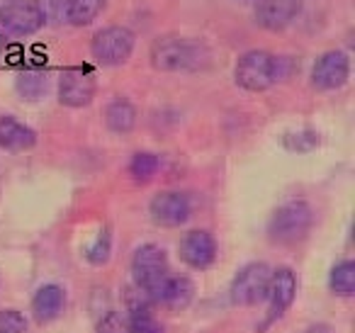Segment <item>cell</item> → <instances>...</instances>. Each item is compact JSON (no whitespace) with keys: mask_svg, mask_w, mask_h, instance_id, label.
Listing matches in <instances>:
<instances>
[{"mask_svg":"<svg viewBox=\"0 0 355 333\" xmlns=\"http://www.w3.org/2000/svg\"><path fill=\"white\" fill-rule=\"evenodd\" d=\"M234 80L246 93H266L270 85L280 80V59L263 49L246 51L239 56Z\"/></svg>","mask_w":355,"mask_h":333,"instance_id":"cell-1","label":"cell"},{"mask_svg":"<svg viewBox=\"0 0 355 333\" xmlns=\"http://www.w3.org/2000/svg\"><path fill=\"white\" fill-rule=\"evenodd\" d=\"M311 224H314V210H311L309 202L290 200L272 212L270 221H268V236L275 244L292 246L300 244L309 234Z\"/></svg>","mask_w":355,"mask_h":333,"instance_id":"cell-2","label":"cell"},{"mask_svg":"<svg viewBox=\"0 0 355 333\" xmlns=\"http://www.w3.org/2000/svg\"><path fill=\"white\" fill-rule=\"evenodd\" d=\"M148 61L153 69L166 71H190L198 69L205 61V49L193 40H183V37H161L153 42L151 51H148Z\"/></svg>","mask_w":355,"mask_h":333,"instance_id":"cell-3","label":"cell"},{"mask_svg":"<svg viewBox=\"0 0 355 333\" xmlns=\"http://www.w3.org/2000/svg\"><path fill=\"white\" fill-rule=\"evenodd\" d=\"M132 280L134 287L156 299L158 289L168 280V253L158 244H141L132 253Z\"/></svg>","mask_w":355,"mask_h":333,"instance_id":"cell-4","label":"cell"},{"mask_svg":"<svg viewBox=\"0 0 355 333\" xmlns=\"http://www.w3.org/2000/svg\"><path fill=\"white\" fill-rule=\"evenodd\" d=\"M270 275L272 268L263 260H253V263L243 265L236 275H234L229 297L236 307H258L268 299V289H270Z\"/></svg>","mask_w":355,"mask_h":333,"instance_id":"cell-5","label":"cell"},{"mask_svg":"<svg viewBox=\"0 0 355 333\" xmlns=\"http://www.w3.org/2000/svg\"><path fill=\"white\" fill-rule=\"evenodd\" d=\"M44 8L37 0H8L0 6V27L12 37H30L44 27Z\"/></svg>","mask_w":355,"mask_h":333,"instance_id":"cell-6","label":"cell"},{"mask_svg":"<svg viewBox=\"0 0 355 333\" xmlns=\"http://www.w3.org/2000/svg\"><path fill=\"white\" fill-rule=\"evenodd\" d=\"M137 40L127 27H105L90 42V54L103 66H122L134 54Z\"/></svg>","mask_w":355,"mask_h":333,"instance_id":"cell-7","label":"cell"},{"mask_svg":"<svg viewBox=\"0 0 355 333\" xmlns=\"http://www.w3.org/2000/svg\"><path fill=\"white\" fill-rule=\"evenodd\" d=\"M95 93H98V80H95V74L88 66H73V69H66L59 76L56 100L64 108H85V105L93 103Z\"/></svg>","mask_w":355,"mask_h":333,"instance_id":"cell-8","label":"cell"},{"mask_svg":"<svg viewBox=\"0 0 355 333\" xmlns=\"http://www.w3.org/2000/svg\"><path fill=\"white\" fill-rule=\"evenodd\" d=\"M350 78V56L340 49L324 51L311 66L309 80L316 90L329 93V90H338L348 83Z\"/></svg>","mask_w":355,"mask_h":333,"instance_id":"cell-9","label":"cell"},{"mask_svg":"<svg viewBox=\"0 0 355 333\" xmlns=\"http://www.w3.org/2000/svg\"><path fill=\"white\" fill-rule=\"evenodd\" d=\"M178 255L185 265L193 270H207L214 265L219 255V244L214 239L212 231L207 229H190L183 234L180 244H178Z\"/></svg>","mask_w":355,"mask_h":333,"instance_id":"cell-10","label":"cell"},{"mask_svg":"<svg viewBox=\"0 0 355 333\" xmlns=\"http://www.w3.org/2000/svg\"><path fill=\"white\" fill-rule=\"evenodd\" d=\"M148 214L163 229H175V226H183L190 219V214H193V200L185 192L163 190L151 200Z\"/></svg>","mask_w":355,"mask_h":333,"instance_id":"cell-11","label":"cell"},{"mask_svg":"<svg viewBox=\"0 0 355 333\" xmlns=\"http://www.w3.org/2000/svg\"><path fill=\"white\" fill-rule=\"evenodd\" d=\"M302 0H256L253 17L263 30H285L300 15Z\"/></svg>","mask_w":355,"mask_h":333,"instance_id":"cell-12","label":"cell"},{"mask_svg":"<svg viewBox=\"0 0 355 333\" xmlns=\"http://www.w3.org/2000/svg\"><path fill=\"white\" fill-rule=\"evenodd\" d=\"M297 297V273L292 268H277L270 275V289H268V299H270V316H268V326L287 309L295 304Z\"/></svg>","mask_w":355,"mask_h":333,"instance_id":"cell-13","label":"cell"},{"mask_svg":"<svg viewBox=\"0 0 355 333\" xmlns=\"http://www.w3.org/2000/svg\"><path fill=\"white\" fill-rule=\"evenodd\" d=\"M156 299L173 314H180L195 302V282L185 275H168L163 287L158 289Z\"/></svg>","mask_w":355,"mask_h":333,"instance_id":"cell-14","label":"cell"},{"mask_svg":"<svg viewBox=\"0 0 355 333\" xmlns=\"http://www.w3.org/2000/svg\"><path fill=\"white\" fill-rule=\"evenodd\" d=\"M66 309V289L56 282H46L32 297V314L40 323H49L59 318Z\"/></svg>","mask_w":355,"mask_h":333,"instance_id":"cell-15","label":"cell"},{"mask_svg":"<svg viewBox=\"0 0 355 333\" xmlns=\"http://www.w3.org/2000/svg\"><path fill=\"white\" fill-rule=\"evenodd\" d=\"M37 146V132L15 117H0V148L8 153H25Z\"/></svg>","mask_w":355,"mask_h":333,"instance_id":"cell-16","label":"cell"},{"mask_svg":"<svg viewBox=\"0 0 355 333\" xmlns=\"http://www.w3.org/2000/svg\"><path fill=\"white\" fill-rule=\"evenodd\" d=\"M137 124V108L132 100L117 98L105 108V127L114 134H127Z\"/></svg>","mask_w":355,"mask_h":333,"instance_id":"cell-17","label":"cell"},{"mask_svg":"<svg viewBox=\"0 0 355 333\" xmlns=\"http://www.w3.org/2000/svg\"><path fill=\"white\" fill-rule=\"evenodd\" d=\"M17 95L27 103H40L49 95V74L42 69H27L17 76Z\"/></svg>","mask_w":355,"mask_h":333,"instance_id":"cell-18","label":"cell"},{"mask_svg":"<svg viewBox=\"0 0 355 333\" xmlns=\"http://www.w3.org/2000/svg\"><path fill=\"white\" fill-rule=\"evenodd\" d=\"M105 8H107V0H66L64 17L69 25L85 27L93 20H98Z\"/></svg>","mask_w":355,"mask_h":333,"instance_id":"cell-19","label":"cell"},{"mask_svg":"<svg viewBox=\"0 0 355 333\" xmlns=\"http://www.w3.org/2000/svg\"><path fill=\"white\" fill-rule=\"evenodd\" d=\"M329 289L336 297H353L355 294V260L345 258L336 263L329 273Z\"/></svg>","mask_w":355,"mask_h":333,"instance_id":"cell-20","label":"cell"},{"mask_svg":"<svg viewBox=\"0 0 355 333\" xmlns=\"http://www.w3.org/2000/svg\"><path fill=\"white\" fill-rule=\"evenodd\" d=\"M158 171H161V158L151 151L134 153L132 161H129V173H132V178L139 182H146V180H151V178H156Z\"/></svg>","mask_w":355,"mask_h":333,"instance_id":"cell-21","label":"cell"},{"mask_svg":"<svg viewBox=\"0 0 355 333\" xmlns=\"http://www.w3.org/2000/svg\"><path fill=\"white\" fill-rule=\"evenodd\" d=\"M110 255H112V229L105 226V229H100V234L93 239V244L88 246L85 260H88L90 265H105L110 260Z\"/></svg>","mask_w":355,"mask_h":333,"instance_id":"cell-22","label":"cell"},{"mask_svg":"<svg viewBox=\"0 0 355 333\" xmlns=\"http://www.w3.org/2000/svg\"><path fill=\"white\" fill-rule=\"evenodd\" d=\"M129 333H166L163 323L151 314V309H141V311H132L127 316Z\"/></svg>","mask_w":355,"mask_h":333,"instance_id":"cell-23","label":"cell"},{"mask_svg":"<svg viewBox=\"0 0 355 333\" xmlns=\"http://www.w3.org/2000/svg\"><path fill=\"white\" fill-rule=\"evenodd\" d=\"M0 333H30V321L17 309H3L0 311Z\"/></svg>","mask_w":355,"mask_h":333,"instance_id":"cell-24","label":"cell"},{"mask_svg":"<svg viewBox=\"0 0 355 333\" xmlns=\"http://www.w3.org/2000/svg\"><path fill=\"white\" fill-rule=\"evenodd\" d=\"M98 333H129L127 316H122L119 311H107L98 321Z\"/></svg>","mask_w":355,"mask_h":333,"instance_id":"cell-25","label":"cell"},{"mask_svg":"<svg viewBox=\"0 0 355 333\" xmlns=\"http://www.w3.org/2000/svg\"><path fill=\"white\" fill-rule=\"evenodd\" d=\"M306 333H336L331 323H314V326L306 328Z\"/></svg>","mask_w":355,"mask_h":333,"instance_id":"cell-26","label":"cell"}]
</instances>
